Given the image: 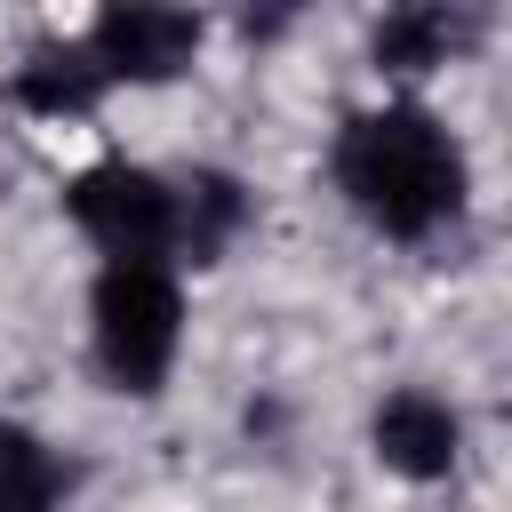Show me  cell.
Wrapping results in <instances>:
<instances>
[{
    "mask_svg": "<svg viewBox=\"0 0 512 512\" xmlns=\"http://www.w3.org/2000/svg\"><path fill=\"white\" fill-rule=\"evenodd\" d=\"M440 48H448V16H440V8H400V16H384V32H376V64H392V72L440 64Z\"/></svg>",
    "mask_w": 512,
    "mask_h": 512,
    "instance_id": "9c48e42d",
    "label": "cell"
},
{
    "mask_svg": "<svg viewBox=\"0 0 512 512\" xmlns=\"http://www.w3.org/2000/svg\"><path fill=\"white\" fill-rule=\"evenodd\" d=\"M240 216H248V200H240L232 176H192V184L176 192V240H184L192 256H216V248L240 232Z\"/></svg>",
    "mask_w": 512,
    "mask_h": 512,
    "instance_id": "ba28073f",
    "label": "cell"
},
{
    "mask_svg": "<svg viewBox=\"0 0 512 512\" xmlns=\"http://www.w3.org/2000/svg\"><path fill=\"white\" fill-rule=\"evenodd\" d=\"M96 96H104V72L88 48H48L16 72V104H32V112H88Z\"/></svg>",
    "mask_w": 512,
    "mask_h": 512,
    "instance_id": "8992f818",
    "label": "cell"
},
{
    "mask_svg": "<svg viewBox=\"0 0 512 512\" xmlns=\"http://www.w3.org/2000/svg\"><path fill=\"white\" fill-rule=\"evenodd\" d=\"M376 456H384L392 472H408V480H440V472L456 464V416H448V400H432V392H392V400L376 408Z\"/></svg>",
    "mask_w": 512,
    "mask_h": 512,
    "instance_id": "5b68a950",
    "label": "cell"
},
{
    "mask_svg": "<svg viewBox=\"0 0 512 512\" xmlns=\"http://www.w3.org/2000/svg\"><path fill=\"white\" fill-rule=\"evenodd\" d=\"M72 488V472L16 424H0V512H56V496Z\"/></svg>",
    "mask_w": 512,
    "mask_h": 512,
    "instance_id": "52a82bcc",
    "label": "cell"
},
{
    "mask_svg": "<svg viewBox=\"0 0 512 512\" xmlns=\"http://www.w3.org/2000/svg\"><path fill=\"white\" fill-rule=\"evenodd\" d=\"M72 216L96 248H112V264H160V248H176V192L128 160L88 168L72 184Z\"/></svg>",
    "mask_w": 512,
    "mask_h": 512,
    "instance_id": "3957f363",
    "label": "cell"
},
{
    "mask_svg": "<svg viewBox=\"0 0 512 512\" xmlns=\"http://www.w3.org/2000/svg\"><path fill=\"white\" fill-rule=\"evenodd\" d=\"M336 184L352 192V208L368 224H384L392 240H424L440 216H456L464 200V160L448 144V128L416 104H384L360 112L336 136Z\"/></svg>",
    "mask_w": 512,
    "mask_h": 512,
    "instance_id": "6da1fadb",
    "label": "cell"
},
{
    "mask_svg": "<svg viewBox=\"0 0 512 512\" xmlns=\"http://www.w3.org/2000/svg\"><path fill=\"white\" fill-rule=\"evenodd\" d=\"M184 336V296L168 264H104L96 280V360L120 392H160Z\"/></svg>",
    "mask_w": 512,
    "mask_h": 512,
    "instance_id": "7a4b0ae2",
    "label": "cell"
},
{
    "mask_svg": "<svg viewBox=\"0 0 512 512\" xmlns=\"http://www.w3.org/2000/svg\"><path fill=\"white\" fill-rule=\"evenodd\" d=\"M200 48V16L184 8H104L88 32V56L104 80H168Z\"/></svg>",
    "mask_w": 512,
    "mask_h": 512,
    "instance_id": "277c9868",
    "label": "cell"
}]
</instances>
